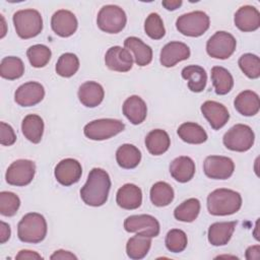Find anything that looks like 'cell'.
Listing matches in <instances>:
<instances>
[{"mask_svg":"<svg viewBox=\"0 0 260 260\" xmlns=\"http://www.w3.org/2000/svg\"><path fill=\"white\" fill-rule=\"evenodd\" d=\"M182 1L181 0H165L161 2V5L170 11L176 10L177 8H179L182 5Z\"/></svg>","mask_w":260,"mask_h":260,"instance_id":"obj_48","label":"cell"},{"mask_svg":"<svg viewBox=\"0 0 260 260\" xmlns=\"http://www.w3.org/2000/svg\"><path fill=\"white\" fill-rule=\"evenodd\" d=\"M125 48L133 53L138 66H146L152 61V49L136 37H128L124 41Z\"/></svg>","mask_w":260,"mask_h":260,"instance_id":"obj_26","label":"cell"},{"mask_svg":"<svg viewBox=\"0 0 260 260\" xmlns=\"http://www.w3.org/2000/svg\"><path fill=\"white\" fill-rule=\"evenodd\" d=\"M235 25L242 31H254L260 26V13L251 5L240 7L235 13Z\"/></svg>","mask_w":260,"mask_h":260,"instance_id":"obj_19","label":"cell"},{"mask_svg":"<svg viewBox=\"0 0 260 260\" xmlns=\"http://www.w3.org/2000/svg\"><path fill=\"white\" fill-rule=\"evenodd\" d=\"M47 221L38 212H29L22 216L17 224L18 239L23 243L37 244L47 236Z\"/></svg>","mask_w":260,"mask_h":260,"instance_id":"obj_3","label":"cell"},{"mask_svg":"<svg viewBox=\"0 0 260 260\" xmlns=\"http://www.w3.org/2000/svg\"><path fill=\"white\" fill-rule=\"evenodd\" d=\"M13 24L16 34L21 39H31L41 34L43 18L36 9H22L13 14Z\"/></svg>","mask_w":260,"mask_h":260,"instance_id":"obj_4","label":"cell"},{"mask_svg":"<svg viewBox=\"0 0 260 260\" xmlns=\"http://www.w3.org/2000/svg\"><path fill=\"white\" fill-rule=\"evenodd\" d=\"M190 48L182 42L173 41L166 44L159 55V62L165 67H173L190 57Z\"/></svg>","mask_w":260,"mask_h":260,"instance_id":"obj_17","label":"cell"},{"mask_svg":"<svg viewBox=\"0 0 260 260\" xmlns=\"http://www.w3.org/2000/svg\"><path fill=\"white\" fill-rule=\"evenodd\" d=\"M36 174V164L30 159L14 160L7 169L5 174L6 182L12 186L28 185Z\"/></svg>","mask_w":260,"mask_h":260,"instance_id":"obj_10","label":"cell"},{"mask_svg":"<svg viewBox=\"0 0 260 260\" xmlns=\"http://www.w3.org/2000/svg\"><path fill=\"white\" fill-rule=\"evenodd\" d=\"M24 73V64L22 60L15 56L4 57L0 64V75L1 77L14 80L21 77Z\"/></svg>","mask_w":260,"mask_h":260,"instance_id":"obj_34","label":"cell"},{"mask_svg":"<svg viewBox=\"0 0 260 260\" xmlns=\"http://www.w3.org/2000/svg\"><path fill=\"white\" fill-rule=\"evenodd\" d=\"M204 174L214 180H226L235 171L232 158L222 155H209L203 162Z\"/></svg>","mask_w":260,"mask_h":260,"instance_id":"obj_12","label":"cell"},{"mask_svg":"<svg viewBox=\"0 0 260 260\" xmlns=\"http://www.w3.org/2000/svg\"><path fill=\"white\" fill-rule=\"evenodd\" d=\"M245 256H246V258H247L248 260H253V259L258 260V259L260 258V246H259V245L250 246V247L246 250Z\"/></svg>","mask_w":260,"mask_h":260,"instance_id":"obj_47","label":"cell"},{"mask_svg":"<svg viewBox=\"0 0 260 260\" xmlns=\"http://www.w3.org/2000/svg\"><path fill=\"white\" fill-rule=\"evenodd\" d=\"M105 91L103 86L95 81H85L79 86L78 99L87 108L98 107L104 100Z\"/></svg>","mask_w":260,"mask_h":260,"instance_id":"obj_22","label":"cell"},{"mask_svg":"<svg viewBox=\"0 0 260 260\" xmlns=\"http://www.w3.org/2000/svg\"><path fill=\"white\" fill-rule=\"evenodd\" d=\"M238 64L243 73L251 78L256 79L260 76V59L257 55L246 53L239 58Z\"/></svg>","mask_w":260,"mask_h":260,"instance_id":"obj_39","label":"cell"},{"mask_svg":"<svg viewBox=\"0 0 260 260\" xmlns=\"http://www.w3.org/2000/svg\"><path fill=\"white\" fill-rule=\"evenodd\" d=\"M145 145L149 153L152 155H160L169 149L171 139L165 130L154 129L146 135Z\"/></svg>","mask_w":260,"mask_h":260,"instance_id":"obj_28","label":"cell"},{"mask_svg":"<svg viewBox=\"0 0 260 260\" xmlns=\"http://www.w3.org/2000/svg\"><path fill=\"white\" fill-rule=\"evenodd\" d=\"M201 113L214 130L222 128L230 119L228 109L215 101H206L201 105Z\"/></svg>","mask_w":260,"mask_h":260,"instance_id":"obj_18","label":"cell"},{"mask_svg":"<svg viewBox=\"0 0 260 260\" xmlns=\"http://www.w3.org/2000/svg\"><path fill=\"white\" fill-rule=\"evenodd\" d=\"M145 34L152 40H160L166 35V29L161 17L155 13H150L144 22Z\"/></svg>","mask_w":260,"mask_h":260,"instance_id":"obj_41","label":"cell"},{"mask_svg":"<svg viewBox=\"0 0 260 260\" xmlns=\"http://www.w3.org/2000/svg\"><path fill=\"white\" fill-rule=\"evenodd\" d=\"M236 46L237 41L232 34L218 30L208 39L206 43V52L212 58L224 60L234 54Z\"/></svg>","mask_w":260,"mask_h":260,"instance_id":"obj_9","label":"cell"},{"mask_svg":"<svg viewBox=\"0 0 260 260\" xmlns=\"http://www.w3.org/2000/svg\"><path fill=\"white\" fill-rule=\"evenodd\" d=\"M174 190L167 182H156L150 189V200L153 205L164 207L174 200Z\"/></svg>","mask_w":260,"mask_h":260,"instance_id":"obj_36","label":"cell"},{"mask_svg":"<svg viewBox=\"0 0 260 260\" xmlns=\"http://www.w3.org/2000/svg\"><path fill=\"white\" fill-rule=\"evenodd\" d=\"M26 56L32 67L42 68L49 63L52 52L49 47L42 44H37L27 49Z\"/></svg>","mask_w":260,"mask_h":260,"instance_id":"obj_38","label":"cell"},{"mask_svg":"<svg viewBox=\"0 0 260 260\" xmlns=\"http://www.w3.org/2000/svg\"><path fill=\"white\" fill-rule=\"evenodd\" d=\"M55 178L63 186H71L77 183L82 175V168L78 160L74 158H64L55 167Z\"/></svg>","mask_w":260,"mask_h":260,"instance_id":"obj_13","label":"cell"},{"mask_svg":"<svg viewBox=\"0 0 260 260\" xmlns=\"http://www.w3.org/2000/svg\"><path fill=\"white\" fill-rule=\"evenodd\" d=\"M177 133L179 137L190 144H201L207 140V133L197 123L186 122L179 126Z\"/></svg>","mask_w":260,"mask_h":260,"instance_id":"obj_30","label":"cell"},{"mask_svg":"<svg viewBox=\"0 0 260 260\" xmlns=\"http://www.w3.org/2000/svg\"><path fill=\"white\" fill-rule=\"evenodd\" d=\"M78 26L76 16L69 10L60 9L57 10L51 18V27L53 31L62 38H68L72 36Z\"/></svg>","mask_w":260,"mask_h":260,"instance_id":"obj_16","label":"cell"},{"mask_svg":"<svg viewBox=\"0 0 260 260\" xmlns=\"http://www.w3.org/2000/svg\"><path fill=\"white\" fill-rule=\"evenodd\" d=\"M105 63L110 70L127 72L133 66V57L127 49L120 46H114L106 52Z\"/></svg>","mask_w":260,"mask_h":260,"instance_id":"obj_15","label":"cell"},{"mask_svg":"<svg viewBox=\"0 0 260 260\" xmlns=\"http://www.w3.org/2000/svg\"><path fill=\"white\" fill-rule=\"evenodd\" d=\"M124 229L128 233H136L149 238H155L159 234L158 220L149 214L130 215L124 220Z\"/></svg>","mask_w":260,"mask_h":260,"instance_id":"obj_11","label":"cell"},{"mask_svg":"<svg viewBox=\"0 0 260 260\" xmlns=\"http://www.w3.org/2000/svg\"><path fill=\"white\" fill-rule=\"evenodd\" d=\"M16 259H43V257L35 252V251H30V250H21L18 252V254L15 256Z\"/></svg>","mask_w":260,"mask_h":260,"instance_id":"obj_45","label":"cell"},{"mask_svg":"<svg viewBox=\"0 0 260 260\" xmlns=\"http://www.w3.org/2000/svg\"><path fill=\"white\" fill-rule=\"evenodd\" d=\"M237 225V221H220L212 223L208 229V242L213 246L226 245Z\"/></svg>","mask_w":260,"mask_h":260,"instance_id":"obj_23","label":"cell"},{"mask_svg":"<svg viewBox=\"0 0 260 260\" xmlns=\"http://www.w3.org/2000/svg\"><path fill=\"white\" fill-rule=\"evenodd\" d=\"M44 96V86L36 81H28L21 84L14 92V101L21 107L35 106L41 103Z\"/></svg>","mask_w":260,"mask_h":260,"instance_id":"obj_14","label":"cell"},{"mask_svg":"<svg viewBox=\"0 0 260 260\" xmlns=\"http://www.w3.org/2000/svg\"><path fill=\"white\" fill-rule=\"evenodd\" d=\"M211 80L215 93L223 95L229 93L234 86V78L230 71L221 66H214L211 69Z\"/></svg>","mask_w":260,"mask_h":260,"instance_id":"obj_33","label":"cell"},{"mask_svg":"<svg viewBox=\"0 0 260 260\" xmlns=\"http://www.w3.org/2000/svg\"><path fill=\"white\" fill-rule=\"evenodd\" d=\"M151 246V238L137 234L131 237L126 244V253L130 259L139 260L144 258Z\"/></svg>","mask_w":260,"mask_h":260,"instance_id":"obj_32","label":"cell"},{"mask_svg":"<svg viewBox=\"0 0 260 260\" xmlns=\"http://www.w3.org/2000/svg\"><path fill=\"white\" fill-rule=\"evenodd\" d=\"M110 188L111 179L109 174L101 168H93L80 189V197L86 205L99 207L107 202Z\"/></svg>","mask_w":260,"mask_h":260,"instance_id":"obj_1","label":"cell"},{"mask_svg":"<svg viewBox=\"0 0 260 260\" xmlns=\"http://www.w3.org/2000/svg\"><path fill=\"white\" fill-rule=\"evenodd\" d=\"M241 206L240 193L231 189H215L207 196V209L212 215H231L238 212Z\"/></svg>","mask_w":260,"mask_h":260,"instance_id":"obj_2","label":"cell"},{"mask_svg":"<svg viewBox=\"0 0 260 260\" xmlns=\"http://www.w3.org/2000/svg\"><path fill=\"white\" fill-rule=\"evenodd\" d=\"M122 111L124 116L133 124H141L147 115L145 102L138 95H131L123 103Z\"/></svg>","mask_w":260,"mask_h":260,"instance_id":"obj_21","label":"cell"},{"mask_svg":"<svg viewBox=\"0 0 260 260\" xmlns=\"http://www.w3.org/2000/svg\"><path fill=\"white\" fill-rule=\"evenodd\" d=\"M116 160L123 169H134L141 160V152L133 144H122L116 151Z\"/></svg>","mask_w":260,"mask_h":260,"instance_id":"obj_31","label":"cell"},{"mask_svg":"<svg viewBox=\"0 0 260 260\" xmlns=\"http://www.w3.org/2000/svg\"><path fill=\"white\" fill-rule=\"evenodd\" d=\"M170 173L180 183L189 182L195 174V162L189 156H178L170 164Z\"/></svg>","mask_w":260,"mask_h":260,"instance_id":"obj_24","label":"cell"},{"mask_svg":"<svg viewBox=\"0 0 260 260\" xmlns=\"http://www.w3.org/2000/svg\"><path fill=\"white\" fill-rule=\"evenodd\" d=\"M182 77L187 80L188 87L193 92L204 90L207 82V74L203 67L199 65H188L182 69Z\"/></svg>","mask_w":260,"mask_h":260,"instance_id":"obj_27","label":"cell"},{"mask_svg":"<svg viewBox=\"0 0 260 260\" xmlns=\"http://www.w3.org/2000/svg\"><path fill=\"white\" fill-rule=\"evenodd\" d=\"M125 11L117 5H105L101 8L96 17L99 28L108 34H118L126 25Z\"/></svg>","mask_w":260,"mask_h":260,"instance_id":"obj_7","label":"cell"},{"mask_svg":"<svg viewBox=\"0 0 260 260\" xmlns=\"http://www.w3.org/2000/svg\"><path fill=\"white\" fill-rule=\"evenodd\" d=\"M79 69L78 57L73 53L62 54L56 63V72L62 77H71Z\"/></svg>","mask_w":260,"mask_h":260,"instance_id":"obj_37","label":"cell"},{"mask_svg":"<svg viewBox=\"0 0 260 260\" xmlns=\"http://www.w3.org/2000/svg\"><path fill=\"white\" fill-rule=\"evenodd\" d=\"M210 25L209 16L200 10L188 12L179 16L176 20V27L184 36L200 37Z\"/></svg>","mask_w":260,"mask_h":260,"instance_id":"obj_5","label":"cell"},{"mask_svg":"<svg viewBox=\"0 0 260 260\" xmlns=\"http://www.w3.org/2000/svg\"><path fill=\"white\" fill-rule=\"evenodd\" d=\"M11 235V230L8 223L1 221L0 222V243L4 244L6 243Z\"/></svg>","mask_w":260,"mask_h":260,"instance_id":"obj_44","label":"cell"},{"mask_svg":"<svg viewBox=\"0 0 260 260\" xmlns=\"http://www.w3.org/2000/svg\"><path fill=\"white\" fill-rule=\"evenodd\" d=\"M125 129V124L116 119H98L87 123L83 128L84 135L91 140H106Z\"/></svg>","mask_w":260,"mask_h":260,"instance_id":"obj_8","label":"cell"},{"mask_svg":"<svg viewBox=\"0 0 260 260\" xmlns=\"http://www.w3.org/2000/svg\"><path fill=\"white\" fill-rule=\"evenodd\" d=\"M200 212V201L197 198H189L178 205L174 210L177 220L184 222L194 221Z\"/></svg>","mask_w":260,"mask_h":260,"instance_id":"obj_35","label":"cell"},{"mask_svg":"<svg viewBox=\"0 0 260 260\" xmlns=\"http://www.w3.org/2000/svg\"><path fill=\"white\" fill-rule=\"evenodd\" d=\"M16 141V135L13 128L5 123H0V143L5 146H10Z\"/></svg>","mask_w":260,"mask_h":260,"instance_id":"obj_43","label":"cell"},{"mask_svg":"<svg viewBox=\"0 0 260 260\" xmlns=\"http://www.w3.org/2000/svg\"><path fill=\"white\" fill-rule=\"evenodd\" d=\"M21 131L28 141L32 143H39L42 140L44 133L43 119L36 114H29L25 116L21 123Z\"/></svg>","mask_w":260,"mask_h":260,"instance_id":"obj_29","label":"cell"},{"mask_svg":"<svg viewBox=\"0 0 260 260\" xmlns=\"http://www.w3.org/2000/svg\"><path fill=\"white\" fill-rule=\"evenodd\" d=\"M20 206L19 197L13 192L2 191L0 193V213L4 216H13Z\"/></svg>","mask_w":260,"mask_h":260,"instance_id":"obj_42","label":"cell"},{"mask_svg":"<svg viewBox=\"0 0 260 260\" xmlns=\"http://www.w3.org/2000/svg\"><path fill=\"white\" fill-rule=\"evenodd\" d=\"M234 106L235 109L243 116H255L260 109L259 95L253 90H244L236 96Z\"/></svg>","mask_w":260,"mask_h":260,"instance_id":"obj_25","label":"cell"},{"mask_svg":"<svg viewBox=\"0 0 260 260\" xmlns=\"http://www.w3.org/2000/svg\"><path fill=\"white\" fill-rule=\"evenodd\" d=\"M255 141L252 128L245 124H236L230 128L222 137L224 146L233 151L244 152L249 150Z\"/></svg>","mask_w":260,"mask_h":260,"instance_id":"obj_6","label":"cell"},{"mask_svg":"<svg viewBox=\"0 0 260 260\" xmlns=\"http://www.w3.org/2000/svg\"><path fill=\"white\" fill-rule=\"evenodd\" d=\"M116 201L123 209H136L142 203V191L135 184H125L117 191Z\"/></svg>","mask_w":260,"mask_h":260,"instance_id":"obj_20","label":"cell"},{"mask_svg":"<svg viewBox=\"0 0 260 260\" xmlns=\"http://www.w3.org/2000/svg\"><path fill=\"white\" fill-rule=\"evenodd\" d=\"M52 260L54 259H61V260H64V259H77V257L69 252V251H65V250H58V251H55L51 257H50Z\"/></svg>","mask_w":260,"mask_h":260,"instance_id":"obj_46","label":"cell"},{"mask_svg":"<svg viewBox=\"0 0 260 260\" xmlns=\"http://www.w3.org/2000/svg\"><path fill=\"white\" fill-rule=\"evenodd\" d=\"M188 239L182 230L173 229L168 232L165 240V244L167 249L173 253L183 252L187 247Z\"/></svg>","mask_w":260,"mask_h":260,"instance_id":"obj_40","label":"cell"}]
</instances>
